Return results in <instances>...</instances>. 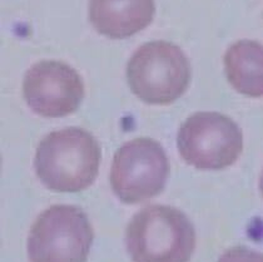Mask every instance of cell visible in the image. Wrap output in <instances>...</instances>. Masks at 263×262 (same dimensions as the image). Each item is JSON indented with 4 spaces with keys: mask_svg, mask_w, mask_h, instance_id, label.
Masks as SVG:
<instances>
[{
    "mask_svg": "<svg viewBox=\"0 0 263 262\" xmlns=\"http://www.w3.org/2000/svg\"><path fill=\"white\" fill-rule=\"evenodd\" d=\"M102 151L88 130L69 127L51 132L36 148L34 167L47 189L57 192H81L99 172Z\"/></svg>",
    "mask_w": 263,
    "mask_h": 262,
    "instance_id": "1",
    "label": "cell"
},
{
    "mask_svg": "<svg viewBox=\"0 0 263 262\" xmlns=\"http://www.w3.org/2000/svg\"><path fill=\"white\" fill-rule=\"evenodd\" d=\"M125 246L133 262H188L196 249V231L182 211L153 204L132 217Z\"/></svg>",
    "mask_w": 263,
    "mask_h": 262,
    "instance_id": "2",
    "label": "cell"
},
{
    "mask_svg": "<svg viewBox=\"0 0 263 262\" xmlns=\"http://www.w3.org/2000/svg\"><path fill=\"white\" fill-rule=\"evenodd\" d=\"M130 90L148 104L173 103L191 82V64L183 50L170 42L145 43L127 65Z\"/></svg>",
    "mask_w": 263,
    "mask_h": 262,
    "instance_id": "3",
    "label": "cell"
},
{
    "mask_svg": "<svg viewBox=\"0 0 263 262\" xmlns=\"http://www.w3.org/2000/svg\"><path fill=\"white\" fill-rule=\"evenodd\" d=\"M94 232L79 207L54 204L42 212L28 236L30 262H85Z\"/></svg>",
    "mask_w": 263,
    "mask_h": 262,
    "instance_id": "4",
    "label": "cell"
},
{
    "mask_svg": "<svg viewBox=\"0 0 263 262\" xmlns=\"http://www.w3.org/2000/svg\"><path fill=\"white\" fill-rule=\"evenodd\" d=\"M177 147L181 157L197 170H224L241 156L243 135L230 117L198 112L188 117L179 128Z\"/></svg>",
    "mask_w": 263,
    "mask_h": 262,
    "instance_id": "5",
    "label": "cell"
},
{
    "mask_svg": "<svg viewBox=\"0 0 263 262\" xmlns=\"http://www.w3.org/2000/svg\"><path fill=\"white\" fill-rule=\"evenodd\" d=\"M170 176V162L161 143L152 138L127 142L114 155L110 186L127 204L139 203L159 195Z\"/></svg>",
    "mask_w": 263,
    "mask_h": 262,
    "instance_id": "6",
    "label": "cell"
},
{
    "mask_svg": "<svg viewBox=\"0 0 263 262\" xmlns=\"http://www.w3.org/2000/svg\"><path fill=\"white\" fill-rule=\"evenodd\" d=\"M23 95L34 113L45 118H59L78 109L84 98V83L70 65L43 61L25 73Z\"/></svg>",
    "mask_w": 263,
    "mask_h": 262,
    "instance_id": "7",
    "label": "cell"
},
{
    "mask_svg": "<svg viewBox=\"0 0 263 262\" xmlns=\"http://www.w3.org/2000/svg\"><path fill=\"white\" fill-rule=\"evenodd\" d=\"M154 0H90L89 19L94 29L111 39L129 38L153 21Z\"/></svg>",
    "mask_w": 263,
    "mask_h": 262,
    "instance_id": "8",
    "label": "cell"
},
{
    "mask_svg": "<svg viewBox=\"0 0 263 262\" xmlns=\"http://www.w3.org/2000/svg\"><path fill=\"white\" fill-rule=\"evenodd\" d=\"M224 72L234 89L251 98L263 97V45L239 41L224 54Z\"/></svg>",
    "mask_w": 263,
    "mask_h": 262,
    "instance_id": "9",
    "label": "cell"
},
{
    "mask_svg": "<svg viewBox=\"0 0 263 262\" xmlns=\"http://www.w3.org/2000/svg\"><path fill=\"white\" fill-rule=\"evenodd\" d=\"M218 262H263V253L243 246L232 247L219 257Z\"/></svg>",
    "mask_w": 263,
    "mask_h": 262,
    "instance_id": "10",
    "label": "cell"
},
{
    "mask_svg": "<svg viewBox=\"0 0 263 262\" xmlns=\"http://www.w3.org/2000/svg\"><path fill=\"white\" fill-rule=\"evenodd\" d=\"M259 191H261V193L263 196V171L261 173V177H259Z\"/></svg>",
    "mask_w": 263,
    "mask_h": 262,
    "instance_id": "11",
    "label": "cell"
}]
</instances>
